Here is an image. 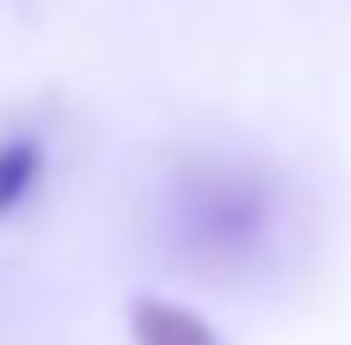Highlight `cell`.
<instances>
[{
	"instance_id": "6da1fadb",
	"label": "cell",
	"mask_w": 351,
	"mask_h": 345,
	"mask_svg": "<svg viewBox=\"0 0 351 345\" xmlns=\"http://www.w3.org/2000/svg\"><path fill=\"white\" fill-rule=\"evenodd\" d=\"M271 228V185L234 160H191L167 191V241L173 259L197 272H228L259 253Z\"/></svg>"
},
{
	"instance_id": "7a4b0ae2",
	"label": "cell",
	"mask_w": 351,
	"mask_h": 345,
	"mask_svg": "<svg viewBox=\"0 0 351 345\" xmlns=\"http://www.w3.org/2000/svg\"><path fill=\"white\" fill-rule=\"evenodd\" d=\"M49 173V148L37 130H0V216H19Z\"/></svg>"
},
{
	"instance_id": "3957f363",
	"label": "cell",
	"mask_w": 351,
	"mask_h": 345,
	"mask_svg": "<svg viewBox=\"0 0 351 345\" xmlns=\"http://www.w3.org/2000/svg\"><path fill=\"white\" fill-rule=\"evenodd\" d=\"M130 340L136 345H222V333L204 315L167 302V296H142V302H130Z\"/></svg>"
}]
</instances>
